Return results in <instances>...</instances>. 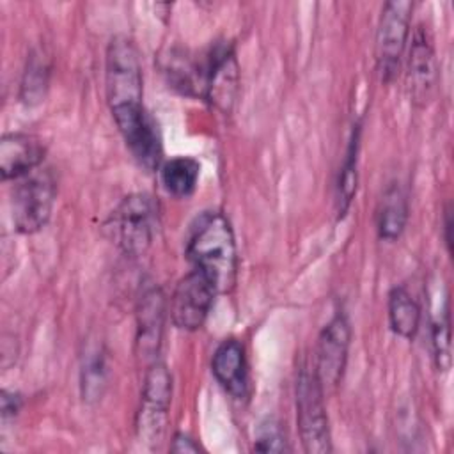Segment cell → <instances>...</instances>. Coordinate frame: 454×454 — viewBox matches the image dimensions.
I'll return each mask as SVG.
<instances>
[{
  "instance_id": "18",
  "label": "cell",
  "mask_w": 454,
  "mask_h": 454,
  "mask_svg": "<svg viewBox=\"0 0 454 454\" xmlns=\"http://www.w3.org/2000/svg\"><path fill=\"white\" fill-rule=\"evenodd\" d=\"M388 323L392 332L403 339H413L419 330L420 307L403 286L388 293Z\"/></svg>"
},
{
  "instance_id": "6",
  "label": "cell",
  "mask_w": 454,
  "mask_h": 454,
  "mask_svg": "<svg viewBox=\"0 0 454 454\" xmlns=\"http://www.w3.org/2000/svg\"><path fill=\"white\" fill-rule=\"evenodd\" d=\"M413 2L392 0L381 9L376 30L374 57L381 82L388 83L395 78L411 32Z\"/></svg>"
},
{
  "instance_id": "22",
  "label": "cell",
  "mask_w": 454,
  "mask_h": 454,
  "mask_svg": "<svg viewBox=\"0 0 454 454\" xmlns=\"http://www.w3.org/2000/svg\"><path fill=\"white\" fill-rule=\"evenodd\" d=\"M447 309L431 325V348L438 371H449L450 367V326Z\"/></svg>"
},
{
  "instance_id": "15",
  "label": "cell",
  "mask_w": 454,
  "mask_h": 454,
  "mask_svg": "<svg viewBox=\"0 0 454 454\" xmlns=\"http://www.w3.org/2000/svg\"><path fill=\"white\" fill-rule=\"evenodd\" d=\"M211 371L216 381L232 397L241 399L248 390V371L245 348L236 339H225L213 353Z\"/></svg>"
},
{
  "instance_id": "9",
  "label": "cell",
  "mask_w": 454,
  "mask_h": 454,
  "mask_svg": "<svg viewBox=\"0 0 454 454\" xmlns=\"http://www.w3.org/2000/svg\"><path fill=\"white\" fill-rule=\"evenodd\" d=\"M114 122L131 156L145 170H154L161 161V138L156 121L144 105L112 110Z\"/></svg>"
},
{
  "instance_id": "3",
  "label": "cell",
  "mask_w": 454,
  "mask_h": 454,
  "mask_svg": "<svg viewBox=\"0 0 454 454\" xmlns=\"http://www.w3.org/2000/svg\"><path fill=\"white\" fill-rule=\"evenodd\" d=\"M296 422L305 452L326 454L332 450L325 390L314 367L309 364L300 367L296 378Z\"/></svg>"
},
{
  "instance_id": "10",
  "label": "cell",
  "mask_w": 454,
  "mask_h": 454,
  "mask_svg": "<svg viewBox=\"0 0 454 454\" xmlns=\"http://www.w3.org/2000/svg\"><path fill=\"white\" fill-rule=\"evenodd\" d=\"M216 289L199 270L184 275L170 298V317L176 328L184 332L199 330L213 307Z\"/></svg>"
},
{
  "instance_id": "12",
  "label": "cell",
  "mask_w": 454,
  "mask_h": 454,
  "mask_svg": "<svg viewBox=\"0 0 454 454\" xmlns=\"http://www.w3.org/2000/svg\"><path fill=\"white\" fill-rule=\"evenodd\" d=\"M351 342V326L344 312H337L323 328L317 339L314 371L323 390L335 388L344 374Z\"/></svg>"
},
{
  "instance_id": "17",
  "label": "cell",
  "mask_w": 454,
  "mask_h": 454,
  "mask_svg": "<svg viewBox=\"0 0 454 454\" xmlns=\"http://www.w3.org/2000/svg\"><path fill=\"white\" fill-rule=\"evenodd\" d=\"M200 163L188 156H176L161 163L160 167V181L167 193L174 197H190L199 181Z\"/></svg>"
},
{
  "instance_id": "19",
  "label": "cell",
  "mask_w": 454,
  "mask_h": 454,
  "mask_svg": "<svg viewBox=\"0 0 454 454\" xmlns=\"http://www.w3.org/2000/svg\"><path fill=\"white\" fill-rule=\"evenodd\" d=\"M50 83V62L44 51L34 50L30 51L21 82H20V101L27 106H35L46 98Z\"/></svg>"
},
{
  "instance_id": "7",
  "label": "cell",
  "mask_w": 454,
  "mask_h": 454,
  "mask_svg": "<svg viewBox=\"0 0 454 454\" xmlns=\"http://www.w3.org/2000/svg\"><path fill=\"white\" fill-rule=\"evenodd\" d=\"M170 399L172 376L163 362L153 360L144 378L142 403L137 415V433L140 442L153 445L160 442L165 429Z\"/></svg>"
},
{
  "instance_id": "1",
  "label": "cell",
  "mask_w": 454,
  "mask_h": 454,
  "mask_svg": "<svg viewBox=\"0 0 454 454\" xmlns=\"http://www.w3.org/2000/svg\"><path fill=\"white\" fill-rule=\"evenodd\" d=\"M186 255L193 270L204 273L216 293H225L234 286L236 241L229 220L220 211H207L197 218L186 243Z\"/></svg>"
},
{
  "instance_id": "5",
  "label": "cell",
  "mask_w": 454,
  "mask_h": 454,
  "mask_svg": "<svg viewBox=\"0 0 454 454\" xmlns=\"http://www.w3.org/2000/svg\"><path fill=\"white\" fill-rule=\"evenodd\" d=\"M57 184L53 174L46 168H35L30 174L16 179L11 211L12 222L18 232L34 234L41 231L50 216L55 204Z\"/></svg>"
},
{
  "instance_id": "16",
  "label": "cell",
  "mask_w": 454,
  "mask_h": 454,
  "mask_svg": "<svg viewBox=\"0 0 454 454\" xmlns=\"http://www.w3.org/2000/svg\"><path fill=\"white\" fill-rule=\"evenodd\" d=\"M408 222V199L399 183L385 188L376 213V229L380 239L395 241L401 238Z\"/></svg>"
},
{
  "instance_id": "26",
  "label": "cell",
  "mask_w": 454,
  "mask_h": 454,
  "mask_svg": "<svg viewBox=\"0 0 454 454\" xmlns=\"http://www.w3.org/2000/svg\"><path fill=\"white\" fill-rule=\"evenodd\" d=\"M450 231H452V209H450V206L447 204V207H445V211H443V239H445V245H447L449 254H450V247H452Z\"/></svg>"
},
{
  "instance_id": "21",
  "label": "cell",
  "mask_w": 454,
  "mask_h": 454,
  "mask_svg": "<svg viewBox=\"0 0 454 454\" xmlns=\"http://www.w3.org/2000/svg\"><path fill=\"white\" fill-rule=\"evenodd\" d=\"M82 397L87 403H96L101 399L106 387V364L99 348L89 349L83 356L80 371Z\"/></svg>"
},
{
  "instance_id": "20",
  "label": "cell",
  "mask_w": 454,
  "mask_h": 454,
  "mask_svg": "<svg viewBox=\"0 0 454 454\" xmlns=\"http://www.w3.org/2000/svg\"><path fill=\"white\" fill-rule=\"evenodd\" d=\"M360 122L353 126L349 144L346 147V154L339 170L337 179V213L344 216L349 209L353 197L356 193V165H358V151H360Z\"/></svg>"
},
{
  "instance_id": "23",
  "label": "cell",
  "mask_w": 454,
  "mask_h": 454,
  "mask_svg": "<svg viewBox=\"0 0 454 454\" xmlns=\"http://www.w3.org/2000/svg\"><path fill=\"white\" fill-rule=\"evenodd\" d=\"M254 449L259 452H284L289 450L282 426L275 419H264L255 431Z\"/></svg>"
},
{
  "instance_id": "2",
  "label": "cell",
  "mask_w": 454,
  "mask_h": 454,
  "mask_svg": "<svg viewBox=\"0 0 454 454\" xmlns=\"http://www.w3.org/2000/svg\"><path fill=\"white\" fill-rule=\"evenodd\" d=\"M105 89L110 112L144 105L138 50L128 35H115L108 43L105 57Z\"/></svg>"
},
{
  "instance_id": "11",
  "label": "cell",
  "mask_w": 454,
  "mask_h": 454,
  "mask_svg": "<svg viewBox=\"0 0 454 454\" xmlns=\"http://www.w3.org/2000/svg\"><path fill=\"white\" fill-rule=\"evenodd\" d=\"M239 85L238 60L232 44L216 43L204 53L202 98L218 110L229 114Z\"/></svg>"
},
{
  "instance_id": "14",
  "label": "cell",
  "mask_w": 454,
  "mask_h": 454,
  "mask_svg": "<svg viewBox=\"0 0 454 454\" xmlns=\"http://www.w3.org/2000/svg\"><path fill=\"white\" fill-rule=\"evenodd\" d=\"M44 160V145L27 133H5L0 140L2 179H20L39 168Z\"/></svg>"
},
{
  "instance_id": "4",
  "label": "cell",
  "mask_w": 454,
  "mask_h": 454,
  "mask_svg": "<svg viewBox=\"0 0 454 454\" xmlns=\"http://www.w3.org/2000/svg\"><path fill=\"white\" fill-rule=\"evenodd\" d=\"M154 204L145 193L126 195L110 213L106 222L112 241L131 257L147 252L154 238Z\"/></svg>"
},
{
  "instance_id": "8",
  "label": "cell",
  "mask_w": 454,
  "mask_h": 454,
  "mask_svg": "<svg viewBox=\"0 0 454 454\" xmlns=\"http://www.w3.org/2000/svg\"><path fill=\"white\" fill-rule=\"evenodd\" d=\"M438 85V60L434 50V39L424 23L413 28L408 59H406V87L410 101L417 108L427 106L436 92Z\"/></svg>"
},
{
  "instance_id": "13",
  "label": "cell",
  "mask_w": 454,
  "mask_h": 454,
  "mask_svg": "<svg viewBox=\"0 0 454 454\" xmlns=\"http://www.w3.org/2000/svg\"><path fill=\"white\" fill-rule=\"evenodd\" d=\"M167 303L158 286L147 287L137 307V349L140 356L156 360L160 351Z\"/></svg>"
},
{
  "instance_id": "24",
  "label": "cell",
  "mask_w": 454,
  "mask_h": 454,
  "mask_svg": "<svg viewBox=\"0 0 454 454\" xmlns=\"http://www.w3.org/2000/svg\"><path fill=\"white\" fill-rule=\"evenodd\" d=\"M21 404H23V399L18 392L2 388V392H0V410H2V420L4 422L9 420V419H14L18 415V411L21 410Z\"/></svg>"
},
{
  "instance_id": "25",
  "label": "cell",
  "mask_w": 454,
  "mask_h": 454,
  "mask_svg": "<svg viewBox=\"0 0 454 454\" xmlns=\"http://www.w3.org/2000/svg\"><path fill=\"white\" fill-rule=\"evenodd\" d=\"M170 450L179 452V454H183V452H199L200 447H199V443H195V440L192 436H188L184 433H177L172 440Z\"/></svg>"
}]
</instances>
